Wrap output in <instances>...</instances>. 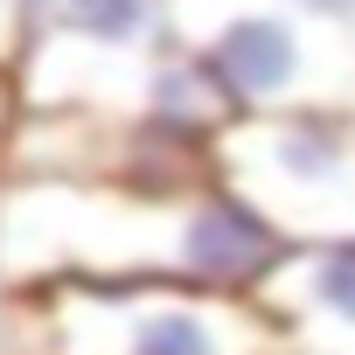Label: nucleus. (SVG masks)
<instances>
[{
  "label": "nucleus",
  "mask_w": 355,
  "mask_h": 355,
  "mask_svg": "<svg viewBox=\"0 0 355 355\" xmlns=\"http://www.w3.org/2000/svg\"><path fill=\"white\" fill-rule=\"evenodd\" d=\"M286 237L258 223L223 182L139 189V182H63L0 174V293L49 286H209L265 293Z\"/></svg>",
  "instance_id": "f257e3e1"
},
{
  "label": "nucleus",
  "mask_w": 355,
  "mask_h": 355,
  "mask_svg": "<svg viewBox=\"0 0 355 355\" xmlns=\"http://www.w3.org/2000/svg\"><path fill=\"white\" fill-rule=\"evenodd\" d=\"M8 355H293L258 293L209 286H49L0 293Z\"/></svg>",
  "instance_id": "f03ea898"
},
{
  "label": "nucleus",
  "mask_w": 355,
  "mask_h": 355,
  "mask_svg": "<svg viewBox=\"0 0 355 355\" xmlns=\"http://www.w3.org/2000/svg\"><path fill=\"white\" fill-rule=\"evenodd\" d=\"M216 182L293 244H355V112H265L216 139Z\"/></svg>",
  "instance_id": "7ed1b4c3"
},
{
  "label": "nucleus",
  "mask_w": 355,
  "mask_h": 355,
  "mask_svg": "<svg viewBox=\"0 0 355 355\" xmlns=\"http://www.w3.org/2000/svg\"><path fill=\"white\" fill-rule=\"evenodd\" d=\"M174 42V0H35L28 49L15 56L21 112L139 119L146 77Z\"/></svg>",
  "instance_id": "20e7f679"
},
{
  "label": "nucleus",
  "mask_w": 355,
  "mask_h": 355,
  "mask_svg": "<svg viewBox=\"0 0 355 355\" xmlns=\"http://www.w3.org/2000/svg\"><path fill=\"white\" fill-rule=\"evenodd\" d=\"M174 42H189L237 119L265 112H355V49L320 35L279 0H174Z\"/></svg>",
  "instance_id": "39448f33"
},
{
  "label": "nucleus",
  "mask_w": 355,
  "mask_h": 355,
  "mask_svg": "<svg viewBox=\"0 0 355 355\" xmlns=\"http://www.w3.org/2000/svg\"><path fill=\"white\" fill-rule=\"evenodd\" d=\"M258 300L293 355H355V244H293Z\"/></svg>",
  "instance_id": "423d86ee"
},
{
  "label": "nucleus",
  "mask_w": 355,
  "mask_h": 355,
  "mask_svg": "<svg viewBox=\"0 0 355 355\" xmlns=\"http://www.w3.org/2000/svg\"><path fill=\"white\" fill-rule=\"evenodd\" d=\"M28 28H35V0H0V56H21L28 49Z\"/></svg>",
  "instance_id": "0eeeda50"
},
{
  "label": "nucleus",
  "mask_w": 355,
  "mask_h": 355,
  "mask_svg": "<svg viewBox=\"0 0 355 355\" xmlns=\"http://www.w3.org/2000/svg\"><path fill=\"white\" fill-rule=\"evenodd\" d=\"M15 125H21V84H15V63L0 56V160L15 146Z\"/></svg>",
  "instance_id": "6e6552de"
}]
</instances>
